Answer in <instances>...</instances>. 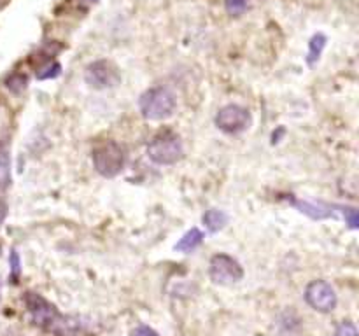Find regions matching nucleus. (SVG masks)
Wrapping results in <instances>:
<instances>
[{
  "label": "nucleus",
  "mask_w": 359,
  "mask_h": 336,
  "mask_svg": "<svg viewBox=\"0 0 359 336\" xmlns=\"http://www.w3.org/2000/svg\"><path fill=\"white\" fill-rule=\"evenodd\" d=\"M61 72V67L60 63H57V61H53V63H48L44 68H42L41 72L37 74V79L44 81V79H55V77L60 76Z\"/></svg>",
  "instance_id": "2eb2a0df"
},
{
  "label": "nucleus",
  "mask_w": 359,
  "mask_h": 336,
  "mask_svg": "<svg viewBox=\"0 0 359 336\" xmlns=\"http://www.w3.org/2000/svg\"><path fill=\"white\" fill-rule=\"evenodd\" d=\"M9 265H11V279L12 282H18L19 273H21V261H19V254L12 250L11 257H9Z\"/></svg>",
  "instance_id": "6ab92c4d"
},
{
  "label": "nucleus",
  "mask_w": 359,
  "mask_h": 336,
  "mask_svg": "<svg viewBox=\"0 0 359 336\" xmlns=\"http://www.w3.org/2000/svg\"><path fill=\"white\" fill-rule=\"evenodd\" d=\"M23 303H25V308H27L28 319H30L32 324L48 333L53 329V326L57 324L61 315L53 303H50L44 296L37 295V293H25Z\"/></svg>",
  "instance_id": "20e7f679"
},
{
  "label": "nucleus",
  "mask_w": 359,
  "mask_h": 336,
  "mask_svg": "<svg viewBox=\"0 0 359 336\" xmlns=\"http://www.w3.org/2000/svg\"><path fill=\"white\" fill-rule=\"evenodd\" d=\"M0 299H2V280H0Z\"/></svg>",
  "instance_id": "5701e85b"
},
{
  "label": "nucleus",
  "mask_w": 359,
  "mask_h": 336,
  "mask_svg": "<svg viewBox=\"0 0 359 336\" xmlns=\"http://www.w3.org/2000/svg\"><path fill=\"white\" fill-rule=\"evenodd\" d=\"M215 126L228 135H237L249 128L251 112L238 103H228L215 114Z\"/></svg>",
  "instance_id": "423d86ee"
},
{
  "label": "nucleus",
  "mask_w": 359,
  "mask_h": 336,
  "mask_svg": "<svg viewBox=\"0 0 359 336\" xmlns=\"http://www.w3.org/2000/svg\"><path fill=\"white\" fill-rule=\"evenodd\" d=\"M305 302L310 308H314L316 312L321 314H329L337 308V293L331 287V284L326 280H312L309 286L305 287Z\"/></svg>",
  "instance_id": "6e6552de"
},
{
  "label": "nucleus",
  "mask_w": 359,
  "mask_h": 336,
  "mask_svg": "<svg viewBox=\"0 0 359 336\" xmlns=\"http://www.w3.org/2000/svg\"><path fill=\"white\" fill-rule=\"evenodd\" d=\"M6 86L9 88L14 93H19L27 88V77L21 76V74H12L8 81H6Z\"/></svg>",
  "instance_id": "dca6fc26"
},
{
  "label": "nucleus",
  "mask_w": 359,
  "mask_h": 336,
  "mask_svg": "<svg viewBox=\"0 0 359 336\" xmlns=\"http://www.w3.org/2000/svg\"><path fill=\"white\" fill-rule=\"evenodd\" d=\"M184 156V146L177 133L165 130L148 144V158L156 165H174Z\"/></svg>",
  "instance_id": "7ed1b4c3"
},
{
  "label": "nucleus",
  "mask_w": 359,
  "mask_h": 336,
  "mask_svg": "<svg viewBox=\"0 0 359 336\" xmlns=\"http://www.w3.org/2000/svg\"><path fill=\"white\" fill-rule=\"evenodd\" d=\"M224 8L230 16H240L246 12L247 0H224Z\"/></svg>",
  "instance_id": "4468645a"
},
{
  "label": "nucleus",
  "mask_w": 359,
  "mask_h": 336,
  "mask_svg": "<svg viewBox=\"0 0 359 336\" xmlns=\"http://www.w3.org/2000/svg\"><path fill=\"white\" fill-rule=\"evenodd\" d=\"M202 242H204V233H202V230H198V228H191V230L186 231V233L182 235V238L175 244L174 249L177 250V253L189 254L193 253L197 247H200Z\"/></svg>",
  "instance_id": "9d476101"
},
{
  "label": "nucleus",
  "mask_w": 359,
  "mask_h": 336,
  "mask_svg": "<svg viewBox=\"0 0 359 336\" xmlns=\"http://www.w3.org/2000/svg\"><path fill=\"white\" fill-rule=\"evenodd\" d=\"M177 100L168 88L155 86L144 91L139 99V109L144 119L148 121H163L174 116Z\"/></svg>",
  "instance_id": "f257e3e1"
},
{
  "label": "nucleus",
  "mask_w": 359,
  "mask_h": 336,
  "mask_svg": "<svg viewBox=\"0 0 359 336\" xmlns=\"http://www.w3.org/2000/svg\"><path fill=\"white\" fill-rule=\"evenodd\" d=\"M208 275L214 284L230 286V284L242 280L244 268L235 257L228 256V254H215V256H212L211 265H208Z\"/></svg>",
  "instance_id": "0eeeda50"
},
{
  "label": "nucleus",
  "mask_w": 359,
  "mask_h": 336,
  "mask_svg": "<svg viewBox=\"0 0 359 336\" xmlns=\"http://www.w3.org/2000/svg\"><path fill=\"white\" fill-rule=\"evenodd\" d=\"M342 208V215H344L345 223L349 224V228L356 230L359 226V215L358 210L354 207H340Z\"/></svg>",
  "instance_id": "a211bd4d"
},
{
  "label": "nucleus",
  "mask_w": 359,
  "mask_h": 336,
  "mask_svg": "<svg viewBox=\"0 0 359 336\" xmlns=\"http://www.w3.org/2000/svg\"><path fill=\"white\" fill-rule=\"evenodd\" d=\"M295 205L300 208V212L307 214L312 219H328L335 212L331 210V205H326L322 201H307V200H295Z\"/></svg>",
  "instance_id": "1a4fd4ad"
},
{
  "label": "nucleus",
  "mask_w": 359,
  "mask_h": 336,
  "mask_svg": "<svg viewBox=\"0 0 359 336\" xmlns=\"http://www.w3.org/2000/svg\"><path fill=\"white\" fill-rule=\"evenodd\" d=\"M333 336H359L358 335V328L352 321H344L337 326L335 329V335Z\"/></svg>",
  "instance_id": "f3484780"
},
{
  "label": "nucleus",
  "mask_w": 359,
  "mask_h": 336,
  "mask_svg": "<svg viewBox=\"0 0 359 336\" xmlns=\"http://www.w3.org/2000/svg\"><path fill=\"white\" fill-rule=\"evenodd\" d=\"M0 253H2V249H0Z\"/></svg>",
  "instance_id": "b1692460"
},
{
  "label": "nucleus",
  "mask_w": 359,
  "mask_h": 336,
  "mask_svg": "<svg viewBox=\"0 0 359 336\" xmlns=\"http://www.w3.org/2000/svg\"><path fill=\"white\" fill-rule=\"evenodd\" d=\"M84 81L93 90H109L122 83V74L110 60H97L84 68Z\"/></svg>",
  "instance_id": "39448f33"
},
{
  "label": "nucleus",
  "mask_w": 359,
  "mask_h": 336,
  "mask_svg": "<svg viewBox=\"0 0 359 336\" xmlns=\"http://www.w3.org/2000/svg\"><path fill=\"white\" fill-rule=\"evenodd\" d=\"M133 336H159V335L155 331V329L149 328V326H139V328L133 331Z\"/></svg>",
  "instance_id": "aec40b11"
},
{
  "label": "nucleus",
  "mask_w": 359,
  "mask_h": 336,
  "mask_svg": "<svg viewBox=\"0 0 359 336\" xmlns=\"http://www.w3.org/2000/svg\"><path fill=\"white\" fill-rule=\"evenodd\" d=\"M11 184V155L6 144H0V189Z\"/></svg>",
  "instance_id": "f8f14e48"
},
{
  "label": "nucleus",
  "mask_w": 359,
  "mask_h": 336,
  "mask_svg": "<svg viewBox=\"0 0 359 336\" xmlns=\"http://www.w3.org/2000/svg\"><path fill=\"white\" fill-rule=\"evenodd\" d=\"M88 4H97V2H99V0H86Z\"/></svg>",
  "instance_id": "4be33fe9"
},
{
  "label": "nucleus",
  "mask_w": 359,
  "mask_h": 336,
  "mask_svg": "<svg viewBox=\"0 0 359 336\" xmlns=\"http://www.w3.org/2000/svg\"><path fill=\"white\" fill-rule=\"evenodd\" d=\"M91 161L95 170L102 177L113 179L119 175L125 168V151L116 140H102L91 151Z\"/></svg>",
  "instance_id": "f03ea898"
},
{
  "label": "nucleus",
  "mask_w": 359,
  "mask_h": 336,
  "mask_svg": "<svg viewBox=\"0 0 359 336\" xmlns=\"http://www.w3.org/2000/svg\"><path fill=\"white\" fill-rule=\"evenodd\" d=\"M326 42H328V39H326L324 34H316L314 37L310 39L307 63L309 65L318 63L319 58H321V55H322V51H324V48H326Z\"/></svg>",
  "instance_id": "ddd939ff"
},
{
  "label": "nucleus",
  "mask_w": 359,
  "mask_h": 336,
  "mask_svg": "<svg viewBox=\"0 0 359 336\" xmlns=\"http://www.w3.org/2000/svg\"><path fill=\"white\" fill-rule=\"evenodd\" d=\"M6 215H8V205H6L4 201L0 200V224L4 223Z\"/></svg>",
  "instance_id": "412c9836"
},
{
  "label": "nucleus",
  "mask_w": 359,
  "mask_h": 336,
  "mask_svg": "<svg viewBox=\"0 0 359 336\" xmlns=\"http://www.w3.org/2000/svg\"><path fill=\"white\" fill-rule=\"evenodd\" d=\"M202 223L205 224V228H207L211 233H217V231H221L228 224V215L226 212L217 210V208H211V210H207L202 215Z\"/></svg>",
  "instance_id": "9b49d317"
}]
</instances>
